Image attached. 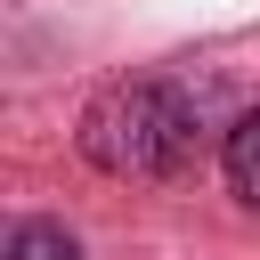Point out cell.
<instances>
[{"mask_svg": "<svg viewBox=\"0 0 260 260\" xmlns=\"http://www.w3.org/2000/svg\"><path fill=\"white\" fill-rule=\"evenodd\" d=\"M0 260H81V244H73L57 219H24V228H8Z\"/></svg>", "mask_w": 260, "mask_h": 260, "instance_id": "3957f363", "label": "cell"}, {"mask_svg": "<svg viewBox=\"0 0 260 260\" xmlns=\"http://www.w3.org/2000/svg\"><path fill=\"white\" fill-rule=\"evenodd\" d=\"M81 154L106 179H179L195 162V106L187 89L138 73V81H106L81 106Z\"/></svg>", "mask_w": 260, "mask_h": 260, "instance_id": "6da1fadb", "label": "cell"}, {"mask_svg": "<svg viewBox=\"0 0 260 260\" xmlns=\"http://www.w3.org/2000/svg\"><path fill=\"white\" fill-rule=\"evenodd\" d=\"M219 162H228V187H236V195H244V203L260 211V106H252V114H244V122L228 130Z\"/></svg>", "mask_w": 260, "mask_h": 260, "instance_id": "7a4b0ae2", "label": "cell"}]
</instances>
